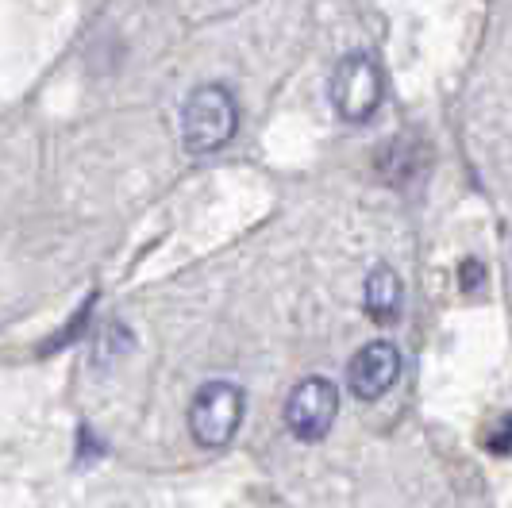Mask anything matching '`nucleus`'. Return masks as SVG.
<instances>
[{
    "mask_svg": "<svg viewBox=\"0 0 512 508\" xmlns=\"http://www.w3.org/2000/svg\"><path fill=\"white\" fill-rule=\"evenodd\" d=\"M239 127V104L224 85H201L181 108V143L189 154H216Z\"/></svg>",
    "mask_w": 512,
    "mask_h": 508,
    "instance_id": "obj_1",
    "label": "nucleus"
},
{
    "mask_svg": "<svg viewBox=\"0 0 512 508\" xmlns=\"http://www.w3.org/2000/svg\"><path fill=\"white\" fill-rule=\"evenodd\" d=\"M385 97V77L382 66L370 54H347L332 74V104L335 112L351 124H362L378 112Z\"/></svg>",
    "mask_w": 512,
    "mask_h": 508,
    "instance_id": "obj_2",
    "label": "nucleus"
},
{
    "mask_svg": "<svg viewBox=\"0 0 512 508\" xmlns=\"http://www.w3.org/2000/svg\"><path fill=\"white\" fill-rule=\"evenodd\" d=\"M243 420V389L231 381H208L189 405V432L201 447H224Z\"/></svg>",
    "mask_w": 512,
    "mask_h": 508,
    "instance_id": "obj_3",
    "label": "nucleus"
},
{
    "mask_svg": "<svg viewBox=\"0 0 512 508\" xmlns=\"http://www.w3.org/2000/svg\"><path fill=\"white\" fill-rule=\"evenodd\" d=\"M339 416V389L328 378H305L285 401V428L301 443H320Z\"/></svg>",
    "mask_w": 512,
    "mask_h": 508,
    "instance_id": "obj_4",
    "label": "nucleus"
},
{
    "mask_svg": "<svg viewBox=\"0 0 512 508\" xmlns=\"http://www.w3.org/2000/svg\"><path fill=\"white\" fill-rule=\"evenodd\" d=\"M401 378V351L389 339H374L366 343L359 355L347 366V385L362 401H378L382 393L393 389V381Z\"/></svg>",
    "mask_w": 512,
    "mask_h": 508,
    "instance_id": "obj_5",
    "label": "nucleus"
},
{
    "mask_svg": "<svg viewBox=\"0 0 512 508\" xmlns=\"http://www.w3.org/2000/svg\"><path fill=\"white\" fill-rule=\"evenodd\" d=\"M366 312L374 324H393L401 316V278L389 266H374L366 278Z\"/></svg>",
    "mask_w": 512,
    "mask_h": 508,
    "instance_id": "obj_6",
    "label": "nucleus"
},
{
    "mask_svg": "<svg viewBox=\"0 0 512 508\" xmlns=\"http://www.w3.org/2000/svg\"><path fill=\"white\" fill-rule=\"evenodd\" d=\"M486 447L493 455H509L512 451V416H501L486 432Z\"/></svg>",
    "mask_w": 512,
    "mask_h": 508,
    "instance_id": "obj_7",
    "label": "nucleus"
}]
</instances>
